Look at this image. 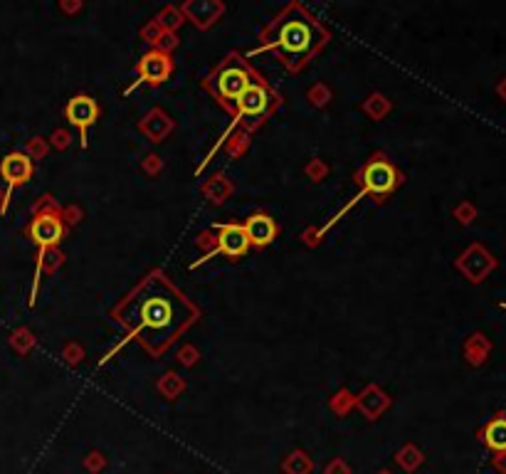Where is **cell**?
I'll return each mask as SVG.
<instances>
[{
	"label": "cell",
	"mask_w": 506,
	"mask_h": 474,
	"mask_svg": "<svg viewBox=\"0 0 506 474\" xmlns=\"http://www.w3.org/2000/svg\"><path fill=\"white\" fill-rule=\"evenodd\" d=\"M128 338H138L148 351L161 353L180 331L195 321V306L163 274H151L116 309Z\"/></svg>",
	"instance_id": "cell-1"
},
{
	"label": "cell",
	"mask_w": 506,
	"mask_h": 474,
	"mask_svg": "<svg viewBox=\"0 0 506 474\" xmlns=\"http://www.w3.org/2000/svg\"><path fill=\"white\" fill-rule=\"evenodd\" d=\"M62 222L57 215H40L35 217V222L30 225V237H33V242H38L40 247H53L62 239Z\"/></svg>",
	"instance_id": "cell-10"
},
{
	"label": "cell",
	"mask_w": 506,
	"mask_h": 474,
	"mask_svg": "<svg viewBox=\"0 0 506 474\" xmlns=\"http://www.w3.org/2000/svg\"><path fill=\"white\" fill-rule=\"evenodd\" d=\"M170 77V60L163 52H148L138 62V82H151L161 85Z\"/></svg>",
	"instance_id": "cell-9"
},
{
	"label": "cell",
	"mask_w": 506,
	"mask_h": 474,
	"mask_svg": "<svg viewBox=\"0 0 506 474\" xmlns=\"http://www.w3.org/2000/svg\"><path fill=\"white\" fill-rule=\"evenodd\" d=\"M502 306H504V309H506V304H502Z\"/></svg>",
	"instance_id": "cell-14"
},
{
	"label": "cell",
	"mask_w": 506,
	"mask_h": 474,
	"mask_svg": "<svg viewBox=\"0 0 506 474\" xmlns=\"http://www.w3.org/2000/svg\"><path fill=\"white\" fill-rule=\"evenodd\" d=\"M267 109H270V92H267L262 85H255V82H252V85L247 87L245 95H242L240 99H237V117L232 119V126L223 134V139H220L218 146H215V149L210 151L208 158H213V153L220 149V144H223L225 139L230 136V131L237 126V124L242 122V119H245V117H260V114H265Z\"/></svg>",
	"instance_id": "cell-5"
},
{
	"label": "cell",
	"mask_w": 506,
	"mask_h": 474,
	"mask_svg": "<svg viewBox=\"0 0 506 474\" xmlns=\"http://www.w3.org/2000/svg\"><path fill=\"white\" fill-rule=\"evenodd\" d=\"M250 85H252L250 72L245 70V65H242L237 57H230L208 82L210 92L223 99V102H237V99L245 95Z\"/></svg>",
	"instance_id": "cell-3"
},
{
	"label": "cell",
	"mask_w": 506,
	"mask_h": 474,
	"mask_svg": "<svg viewBox=\"0 0 506 474\" xmlns=\"http://www.w3.org/2000/svg\"><path fill=\"white\" fill-rule=\"evenodd\" d=\"M482 442L494 452H506V415H497L482 427Z\"/></svg>",
	"instance_id": "cell-12"
},
{
	"label": "cell",
	"mask_w": 506,
	"mask_h": 474,
	"mask_svg": "<svg viewBox=\"0 0 506 474\" xmlns=\"http://www.w3.org/2000/svg\"><path fill=\"white\" fill-rule=\"evenodd\" d=\"M361 181H363V188H361L358 195L351 200V205H353V203H358L361 198H365L368 193H373V195H388V193L397 185V173H395L393 163H388L385 158L375 156V158L368 161V166L363 168V173H361Z\"/></svg>",
	"instance_id": "cell-4"
},
{
	"label": "cell",
	"mask_w": 506,
	"mask_h": 474,
	"mask_svg": "<svg viewBox=\"0 0 506 474\" xmlns=\"http://www.w3.org/2000/svg\"><path fill=\"white\" fill-rule=\"evenodd\" d=\"M97 117H99V107H97L94 99L82 95V97L70 99V104H67V122L79 129L82 146H87V129L97 122Z\"/></svg>",
	"instance_id": "cell-7"
},
{
	"label": "cell",
	"mask_w": 506,
	"mask_h": 474,
	"mask_svg": "<svg viewBox=\"0 0 506 474\" xmlns=\"http://www.w3.org/2000/svg\"><path fill=\"white\" fill-rule=\"evenodd\" d=\"M245 232H247V239H250V244L265 247V244H270L272 239L277 237V225H275V220H272L270 215H262V212H257V215L247 217Z\"/></svg>",
	"instance_id": "cell-11"
},
{
	"label": "cell",
	"mask_w": 506,
	"mask_h": 474,
	"mask_svg": "<svg viewBox=\"0 0 506 474\" xmlns=\"http://www.w3.org/2000/svg\"><path fill=\"white\" fill-rule=\"evenodd\" d=\"M499 95H502V97L506 99V80H504V85H502V87H499Z\"/></svg>",
	"instance_id": "cell-13"
},
{
	"label": "cell",
	"mask_w": 506,
	"mask_h": 474,
	"mask_svg": "<svg viewBox=\"0 0 506 474\" xmlns=\"http://www.w3.org/2000/svg\"><path fill=\"white\" fill-rule=\"evenodd\" d=\"M0 176L10 185V190H13L15 185H23L30 181V176H33V161L25 153H8L0 161Z\"/></svg>",
	"instance_id": "cell-8"
},
{
	"label": "cell",
	"mask_w": 506,
	"mask_h": 474,
	"mask_svg": "<svg viewBox=\"0 0 506 474\" xmlns=\"http://www.w3.org/2000/svg\"><path fill=\"white\" fill-rule=\"evenodd\" d=\"M218 230V247L210 249L205 257H200L198 262H193V267L203 264L205 259H213L218 254H227V257H240L250 249V239H247V232H245V225H215Z\"/></svg>",
	"instance_id": "cell-6"
},
{
	"label": "cell",
	"mask_w": 506,
	"mask_h": 474,
	"mask_svg": "<svg viewBox=\"0 0 506 474\" xmlns=\"http://www.w3.org/2000/svg\"><path fill=\"white\" fill-rule=\"evenodd\" d=\"M326 40L324 30L312 20L302 8H287L280 18L272 23L270 28V40L262 45L257 52L275 50L280 52L282 60L287 62H299L304 57L314 55L321 43Z\"/></svg>",
	"instance_id": "cell-2"
}]
</instances>
